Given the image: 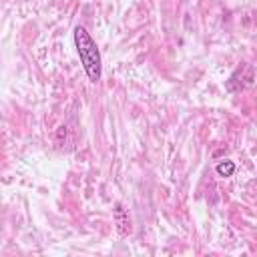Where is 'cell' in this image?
<instances>
[{
    "mask_svg": "<svg viewBox=\"0 0 257 257\" xmlns=\"http://www.w3.org/2000/svg\"><path fill=\"white\" fill-rule=\"evenodd\" d=\"M74 46L80 58V64L88 76L90 82H98L102 76V64H100V52L96 42L92 40V36L88 34V30L84 26H76L74 28Z\"/></svg>",
    "mask_w": 257,
    "mask_h": 257,
    "instance_id": "cell-1",
    "label": "cell"
},
{
    "mask_svg": "<svg viewBox=\"0 0 257 257\" xmlns=\"http://www.w3.org/2000/svg\"><path fill=\"white\" fill-rule=\"evenodd\" d=\"M112 215H114V223H116L118 235H120V237H126V235L131 233V219H128V213L124 211L122 203H116V205H114Z\"/></svg>",
    "mask_w": 257,
    "mask_h": 257,
    "instance_id": "cell-2",
    "label": "cell"
},
{
    "mask_svg": "<svg viewBox=\"0 0 257 257\" xmlns=\"http://www.w3.org/2000/svg\"><path fill=\"white\" fill-rule=\"evenodd\" d=\"M235 173V163L233 161H221V163H217V175L219 177H231Z\"/></svg>",
    "mask_w": 257,
    "mask_h": 257,
    "instance_id": "cell-3",
    "label": "cell"
}]
</instances>
